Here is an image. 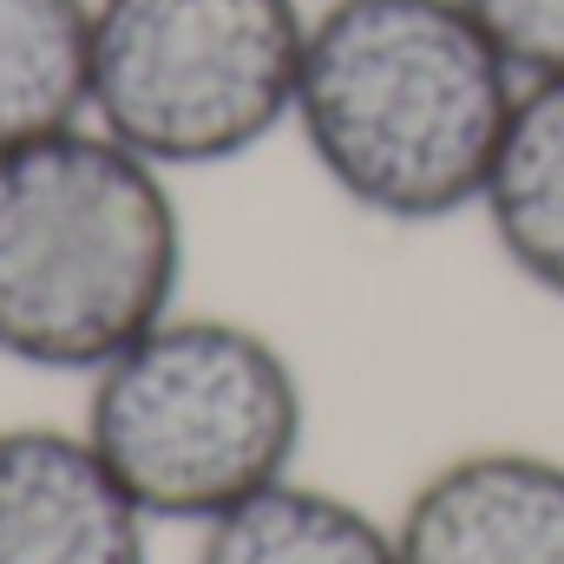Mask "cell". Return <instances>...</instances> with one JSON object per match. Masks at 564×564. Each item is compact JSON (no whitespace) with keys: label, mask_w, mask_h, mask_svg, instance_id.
I'll use <instances>...</instances> for the list:
<instances>
[{"label":"cell","mask_w":564,"mask_h":564,"mask_svg":"<svg viewBox=\"0 0 564 564\" xmlns=\"http://www.w3.org/2000/svg\"><path fill=\"white\" fill-rule=\"evenodd\" d=\"M519 86L459 0H315L289 132L348 210L426 230L479 210Z\"/></svg>","instance_id":"1"},{"label":"cell","mask_w":564,"mask_h":564,"mask_svg":"<svg viewBox=\"0 0 564 564\" xmlns=\"http://www.w3.org/2000/svg\"><path fill=\"white\" fill-rule=\"evenodd\" d=\"M473 217L512 276L564 302V73L519 86Z\"/></svg>","instance_id":"7"},{"label":"cell","mask_w":564,"mask_h":564,"mask_svg":"<svg viewBox=\"0 0 564 564\" xmlns=\"http://www.w3.org/2000/svg\"><path fill=\"white\" fill-rule=\"evenodd\" d=\"M191 564H401V545L394 519L289 473L250 492L243 506L217 512L210 525H197Z\"/></svg>","instance_id":"8"},{"label":"cell","mask_w":564,"mask_h":564,"mask_svg":"<svg viewBox=\"0 0 564 564\" xmlns=\"http://www.w3.org/2000/svg\"><path fill=\"white\" fill-rule=\"evenodd\" d=\"M308 0H93V126L158 171H217L289 132Z\"/></svg>","instance_id":"4"},{"label":"cell","mask_w":564,"mask_h":564,"mask_svg":"<svg viewBox=\"0 0 564 564\" xmlns=\"http://www.w3.org/2000/svg\"><path fill=\"white\" fill-rule=\"evenodd\" d=\"M0 564H151V519L79 426H0Z\"/></svg>","instance_id":"6"},{"label":"cell","mask_w":564,"mask_h":564,"mask_svg":"<svg viewBox=\"0 0 564 564\" xmlns=\"http://www.w3.org/2000/svg\"><path fill=\"white\" fill-rule=\"evenodd\" d=\"M79 433L151 525H210L295 473L308 388L289 348L257 322L177 302L86 375Z\"/></svg>","instance_id":"3"},{"label":"cell","mask_w":564,"mask_h":564,"mask_svg":"<svg viewBox=\"0 0 564 564\" xmlns=\"http://www.w3.org/2000/svg\"><path fill=\"white\" fill-rule=\"evenodd\" d=\"M401 564H564V459L539 446H466L394 512Z\"/></svg>","instance_id":"5"},{"label":"cell","mask_w":564,"mask_h":564,"mask_svg":"<svg viewBox=\"0 0 564 564\" xmlns=\"http://www.w3.org/2000/svg\"><path fill=\"white\" fill-rule=\"evenodd\" d=\"M184 289L171 171L93 119L0 151V361L93 375Z\"/></svg>","instance_id":"2"},{"label":"cell","mask_w":564,"mask_h":564,"mask_svg":"<svg viewBox=\"0 0 564 564\" xmlns=\"http://www.w3.org/2000/svg\"><path fill=\"white\" fill-rule=\"evenodd\" d=\"M519 79L564 73V0H459Z\"/></svg>","instance_id":"10"},{"label":"cell","mask_w":564,"mask_h":564,"mask_svg":"<svg viewBox=\"0 0 564 564\" xmlns=\"http://www.w3.org/2000/svg\"><path fill=\"white\" fill-rule=\"evenodd\" d=\"M308 7H315V0H308Z\"/></svg>","instance_id":"11"},{"label":"cell","mask_w":564,"mask_h":564,"mask_svg":"<svg viewBox=\"0 0 564 564\" xmlns=\"http://www.w3.org/2000/svg\"><path fill=\"white\" fill-rule=\"evenodd\" d=\"M93 0H0V151L86 126Z\"/></svg>","instance_id":"9"}]
</instances>
